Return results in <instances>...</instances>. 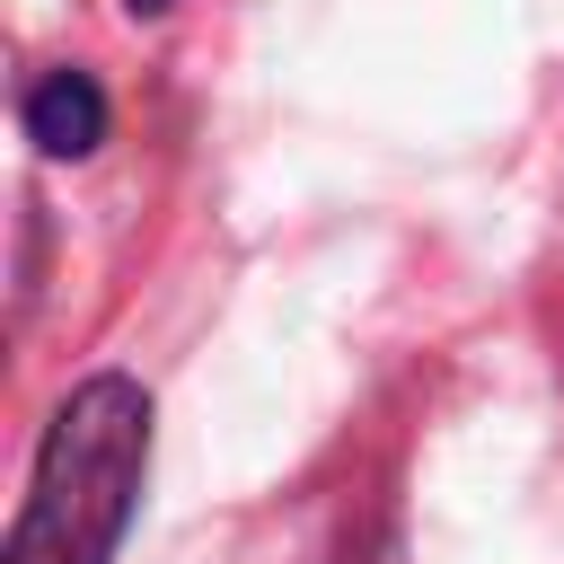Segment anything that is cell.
I'll return each mask as SVG.
<instances>
[{
    "label": "cell",
    "instance_id": "6da1fadb",
    "mask_svg": "<svg viewBox=\"0 0 564 564\" xmlns=\"http://www.w3.org/2000/svg\"><path fill=\"white\" fill-rule=\"evenodd\" d=\"M141 467H150V397L123 370L79 379L35 441V476L0 564H115L141 502Z\"/></svg>",
    "mask_w": 564,
    "mask_h": 564
},
{
    "label": "cell",
    "instance_id": "7a4b0ae2",
    "mask_svg": "<svg viewBox=\"0 0 564 564\" xmlns=\"http://www.w3.org/2000/svg\"><path fill=\"white\" fill-rule=\"evenodd\" d=\"M18 123H26V141H35L44 159H88V150L106 141V88L62 62V70H44V79L26 88Z\"/></svg>",
    "mask_w": 564,
    "mask_h": 564
},
{
    "label": "cell",
    "instance_id": "3957f363",
    "mask_svg": "<svg viewBox=\"0 0 564 564\" xmlns=\"http://www.w3.org/2000/svg\"><path fill=\"white\" fill-rule=\"evenodd\" d=\"M123 9H132V18H167L176 0H123Z\"/></svg>",
    "mask_w": 564,
    "mask_h": 564
}]
</instances>
